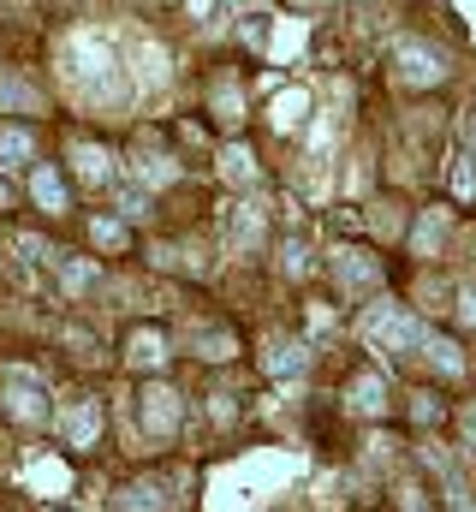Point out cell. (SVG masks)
<instances>
[{
  "mask_svg": "<svg viewBox=\"0 0 476 512\" xmlns=\"http://www.w3.org/2000/svg\"><path fill=\"white\" fill-rule=\"evenodd\" d=\"M60 60H66V84H72L78 102H90V108H119V102L131 96V78H125V66L114 60L108 36L78 30V36L60 48Z\"/></svg>",
  "mask_w": 476,
  "mask_h": 512,
  "instance_id": "6da1fadb",
  "label": "cell"
},
{
  "mask_svg": "<svg viewBox=\"0 0 476 512\" xmlns=\"http://www.w3.org/2000/svg\"><path fill=\"white\" fill-rule=\"evenodd\" d=\"M363 334L375 340V346H387V352H417L429 334H423V322L411 316V310H399V304H369L363 310Z\"/></svg>",
  "mask_w": 476,
  "mask_h": 512,
  "instance_id": "7a4b0ae2",
  "label": "cell"
},
{
  "mask_svg": "<svg viewBox=\"0 0 476 512\" xmlns=\"http://www.w3.org/2000/svg\"><path fill=\"white\" fill-rule=\"evenodd\" d=\"M0 393H6V417L12 423H48V387H42V376H30L24 364L0 370Z\"/></svg>",
  "mask_w": 476,
  "mask_h": 512,
  "instance_id": "3957f363",
  "label": "cell"
},
{
  "mask_svg": "<svg viewBox=\"0 0 476 512\" xmlns=\"http://www.w3.org/2000/svg\"><path fill=\"white\" fill-rule=\"evenodd\" d=\"M393 72H399V84H441L447 78V60L435 54V48H423V42H399V54H393Z\"/></svg>",
  "mask_w": 476,
  "mask_h": 512,
  "instance_id": "277c9868",
  "label": "cell"
},
{
  "mask_svg": "<svg viewBox=\"0 0 476 512\" xmlns=\"http://www.w3.org/2000/svg\"><path fill=\"white\" fill-rule=\"evenodd\" d=\"M179 507V477H143L119 495V512H173Z\"/></svg>",
  "mask_w": 476,
  "mask_h": 512,
  "instance_id": "5b68a950",
  "label": "cell"
},
{
  "mask_svg": "<svg viewBox=\"0 0 476 512\" xmlns=\"http://www.w3.org/2000/svg\"><path fill=\"white\" fill-rule=\"evenodd\" d=\"M143 429H149V435H173V429H179V393L167 382L143 387Z\"/></svg>",
  "mask_w": 476,
  "mask_h": 512,
  "instance_id": "8992f818",
  "label": "cell"
},
{
  "mask_svg": "<svg viewBox=\"0 0 476 512\" xmlns=\"http://www.w3.org/2000/svg\"><path fill=\"white\" fill-rule=\"evenodd\" d=\"M60 435H66L72 447H90V441L102 435V405H96V399H78V405L60 417Z\"/></svg>",
  "mask_w": 476,
  "mask_h": 512,
  "instance_id": "52a82bcc",
  "label": "cell"
},
{
  "mask_svg": "<svg viewBox=\"0 0 476 512\" xmlns=\"http://www.w3.org/2000/svg\"><path fill=\"white\" fill-rule=\"evenodd\" d=\"M334 274H340V286H346V292H363V286H375V280H381V268H375L369 256H357V251H334Z\"/></svg>",
  "mask_w": 476,
  "mask_h": 512,
  "instance_id": "ba28073f",
  "label": "cell"
},
{
  "mask_svg": "<svg viewBox=\"0 0 476 512\" xmlns=\"http://www.w3.org/2000/svg\"><path fill=\"white\" fill-rule=\"evenodd\" d=\"M36 108H42L36 84H30V78H12V72H0V114H36Z\"/></svg>",
  "mask_w": 476,
  "mask_h": 512,
  "instance_id": "9c48e42d",
  "label": "cell"
},
{
  "mask_svg": "<svg viewBox=\"0 0 476 512\" xmlns=\"http://www.w3.org/2000/svg\"><path fill=\"white\" fill-rule=\"evenodd\" d=\"M72 161H78V179H84V185H108V173H114V155H108L102 143H78Z\"/></svg>",
  "mask_w": 476,
  "mask_h": 512,
  "instance_id": "30bf717a",
  "label": "cell"
},
{
  "mask_svg": "<svg viewBox=\"0 0 476 512\" xmlns=\"http://www.w3.org/2000/svg\"><path fill=\"white\" fill-rule=\"evenodd\" d=\"M30 191H36V203H42L48 215H60V209H66V185H60V173H54V167H30Z\"/></svg>",
  "mask_w": 476,
  "mask_h": 512,
  "instance_id": "8fae6325",
  "label": "cell"
},
{
  "mask_svg": "<svg viewBox=\"0 0 476 512\" xmlns=\"http://www.w3.org/2000/svg\"><path fill=\"white\" fill-rule=\"evenodd\" d=\"M262 370H268V376H298V370H304V346H298V340H274V346L262 352Z\"/></svg>",
  "mask_w": 476,
  "mask_h": 512,
  "instance_id": "7c38bea8",
  "label": "cell"
},
{
  "mask_svg": "<svg viewBox=\"0 0 476 512\" xmlns=\"http://www.w3.org/2000/svg\"><path fill=\"white\" fill-rule=\"evenodd\" d=\"M441 239H447V209H429V215L417 221V239H411V245H417V256H435Z\"/></svg>",
  "mask_w": 476,
  "mask_h": 512,
  "instance_id": "4fadbf2b",
  "label": "cell"
},
{
  "mask_svg": "<svg viewBox=\"0 0 476 512\" xmlns=\"http://www.w3.org/2000/svg\"><path fill=\"white\" fill-rule=\"evenodd\" d=\"M381 405H387V382H381L375 370H369V376H357V382H352V411H369V417H375Z\"/></svg>",
  "mask_w": 476,
  "mask_h": 512,
  "instance_id": "5bb4252c",
  "label": "cell"
},
{
  "mask_svg": "<svg viewBox=\"0 0 476 512\" xmlns=\"http://www.w3.org/2000/svg\"><path fill=\"white\" fill-rule=\"evenodd\" d=\"M304 108H310L304 90H280V96H274V131H292L298 120H304Z\"/></svg>",
  "mask_w": 476,
  "mask_h": 512,
  "instance_id": "9a60e30c",
  "label": "cell"
},
{
  "mask_svg": "<svg viewBox=\"0 0 476 512\" xmlns=\"http://www.w3.org/2000/svg\"><path fill=\"white\" fill-rule=\"evenodd\" d=\"M131 54H137V78H143V84H149V90H155V84H161V78H167V54H161V48H155V42H137V48H131Z\"/></svg>",
  "mask_w": 476,
  "mask_h": 512,
  "instance_id": "2e32d148",
  "label": "cell"
},
{
  "mask_svg": "<svg viewBox=\"0 0 476 512\" xmlns=\"http://www.w3.org/2000/svg\"><path fill=\"white\" fill-rule=\"evenodd\" d=\"M125 358H131L137 370H155V364L167 358V346H161V334H131V346H125Z\"/></svg>",
  "mask_w": 476,
  "mask_h": 512,
  "instance_id": "e0dca14e",
  "label": "cell"
},
{
  "mask_svg": "<svg viewBox=\"0 0 476 512\" xmlns=\"http://www.w3.org/2000/svg\"><path fill=\"white\" fill-rule=\"evenodd\" d=\"M0 167H30V131L18 126L0 131Z\"/></svg>",
  "mask_w": 476,
  "mask_h": 512,
  "instance_id": "ac0fdd59",
  "label": "cell"
},
{
  "mask_svg": "<svg viewBox=\"0 0 476 512\" xmlns=\"http://www.w3.org/2000/svg\"><path fill=\"white\" fill-rule=\"evenodd\" d=\"M423 352H429V364H435L441 376H459V370H465V358H459V346H453V340H435V334H429V340H423Z\"/></svg>",
  "mask_w": 476,
  "mask_h": 512,
  "instance_id": "d6986e66",
  "label": "cell"
},
{
  "mask_svg": "<svg viewBox=\"0 0 476 512\" xmlns=\"http://www.w3.org/2000/svg\"><path fill=\"white\" fill-rule=\"evenodd\" d=\"M30 489H42V495H66V465H54V459L30 465Z\"/></svg>",
  "mask_w": 476,
  "mask_h": 512,
  "instance_id": "ffe728a7",
  "label": "cell"
},
{
  "mask_svg": "<svg viewBox=\"0 0 476 512\" xmlns=\"http://www.w3.org/2000/svg\"><path fill=\"white\" fill-rule=\"evenodd\" d=\"M221 173H227L233 185H250V179H256V161H250V149H244V143H233V149L221 155Z\"/></svg>",
  "mask_w": 476,
  "mask_h": 512,
  "instance_id": "44dd1931",
  "label": "cell"
},
{
  "mask_svg": "<svg viewBox=\"0 0 476 512\" xmlns=\"http://www.w3.org/2000/svg\"><path fill=\"white\" fill-rule=\"evenodd\" d=\"M60 286H66V292L96 286V262H66V268H60Z\"/></svg>",
  "mask_w": 476,
  "mask_h": 512,
  "instance_id": "7402d4cb",
  "label": "cell"
},
{
  "mask_svg": "<svg viewBox=\"0 0 476 512\" xmlns=\"http://www.w3.org/2000/svg\"><path fill=\"white\" fill-rule=\"evenodd\" d=\"M90 239H96L102 251H119V245H125V227H119V221H108V215H102V221H90Z\"/></svg>",
  "mask_w": 476,
  "mask_h": 512,
  "instance_id": "603a6c76",
  "label": "cell"
},
{
  "mask_svg": "<svg viewBox=\"0 0 476 512\" xmlns=\"http://www.w3.org/2000/svg\"><path fill=\"white\" fill-rule=\"evenodd\" d=\"M203 358H233V334H203Z\"/></svg>",
  "mask_w": 476,
  "mask_h": 512,
  "instance_id": "cb8c5ba5",
  "label": "cell"
},
{
  "mask_svg": "<svg viewBox=\"0 0 476 512\" xmlns=\"http://www.w3.org/2000/svg\"><path fill=\"white\" fill-rule=\"evenodd\" d=\"M233 239H238V245H250V239H256V209H250V203L238 209V221H233Z\"/></svg>",
  "mask_w": 476,
  "mask_h": 512,
  "instance_id": "d4e9b609",
  "label": "cell"
},
{
  "mask_svg": "<svg viewBox=\"0 0 476 512\" xmlns=\"http://www.w3.org/2000/svg\"><path fill=\"white\" fill-rule=\"evenodd\" d=\"M215 108H221V120H238V90L233 84H215Z\"/></svg>",
  "mask_w": 476,
  "mask_h": 512,
  "instance_id": "484cf974",
  "label": "cell"
},
{
  "mask_svg": "<svg viewBox=\"0 0 476 512\" xmlns=\"http://www.w3.org/2000/svg\"><path fill=\"white\" fill-rule=\"evenodd\" d=\"M453 191H459V197H471V191H476V167H471V161H459V167H453Z\"/></svg>",
  "mask_w": 476,
  "mask_h": 512,
  "instance_id": "4316f807",
  "label": "cell"
},
{
  "mask_svg": "<svg viewBox=\"0 0 476 512\" xmlns=\"http://www.w3.org/2000/svg\"><path fill=\"white\" fill-rule=\"evenodd\" d=\"M411 411H417V417H423V423H435V417H441V405H435V399H429V393H417V405H411Z\"/></svg>",
  "mask_w": 476,
  "mask_h": 512,
  "instance_id": "83f0119b",
  "label": "cell"
},
{
  "mask_svg": "<svg viewBox=\"0 0 476 512\" xmlns=\"http://www.w3.org/2000/svg\"><path fill=\"white\" fill-rule=\"evenodd\" d=\"M459 316L476 328V286H471V292H459Z\"/></svg>",
  "mask_w": 476,
  "mask_h": 512,
  "instance_id": "f1b7e54d",
  "label": "cell"
},
{
  "mask_svg": "<svg viewBox=\"0 0 476 512\" xmlns=\"http://www.w3.org/2000/svg\"><path fill=\"white\" fill-rule=\"evenodd\" d=\"M459 429L471 435V447H476V399H471V405H465V411H459Z\"/></svg>",
  "mask_w": 476,
  "mask_h": 512,
  "instance_id": "f546056e",
  "label": "cell"
},
{
  "mask_svg": "<svg viewBox=\"0 0 476 512\" xmlns=\"http://www.w3.org/2000/svg\"><path fill=\"white\" fill-rule=\"evenodd\" d=\"M405 512H423V501H417V489H411V495H405Z\"/></svg>",
  "mask_w": 476,
  "mask_h": 512,
  "instance_id": "4dcf8cb0",
  "label": "cell"
},
{
  "mask_svg": "<svg viewBox=\"0 0 476 512\" xmlns=\"http://www.w3.org/2000/svg\"><path fill=\"white\" fill-rule=\"evenodd\" d=\"M6 203H12V191H6V185H0V209H6Z\"/></svg>",
  "mask_w": 476,
  "mask_h": 512,
  "instance_id": "1f68e13d",
  "label": "cell"
},
{
  "mask_svg": "<svg viewBox=\"0 0 476 512\" xmlns=\"http://www.w3.org/2000/svg\"><path fill=\"white\" fill-rule=\"evenodd\" d=\"M471 12H476V0H471Z\"/></svg>",
  "mask_w": 476,
  "mask_h": 512,
  "instance_id": "d6a6232c",
  "label": "cell"
}]
</instances>
